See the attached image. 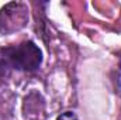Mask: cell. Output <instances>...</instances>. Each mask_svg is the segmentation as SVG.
Returning a JSON list of instances; mask_svg holds the SVG:
<instances>
[{
    "instance_id": "6da1fadb",
    "label": "cell",
    "mask_w": 121,
    "mask_h": 120,
    "mask_svg": "<svg viewBox=\"0 0 121 120\" xmlns=\"http://www.w3.org/2000/svg\"><path fill=\"white\" fill-rule=\"evenodd\" d=\"M41 62L42 52L32 41H24L17 47L0 48V79L7 76L10 69L35 71Z\"/></svg>"
},
{
    "instance_id": "7a4b0ae2",
    "label": "cell",
    "mask_w": 121,
    "mask_h": 120,
    "mask_svg": "<svg viewBox=\"0 0 121 120\" xmlns=\"http://www.w3.org/2000/svg\"><path fill=\"white\" fill-rule=\"evenodd\" d=\"M28 20L27 9L21 3H9L0 11V32L7 34L20 30Z\"/></svg>"
},
{
    "instance_id": "3957f363",
    "label": "cell",
    "mask_w": 121,
    "mask_h": 120,
    "mask_svg": "<svg viewBox=\"0 0 121 120\" xmlns=\"http://www.w3.org/2000/svg\"><path fill=\"white\" fill-rule=\"evenodd\" d=\"M56 120H78V117H76V115L73 112H65Z\"/></svg>"
}]
</instances>
